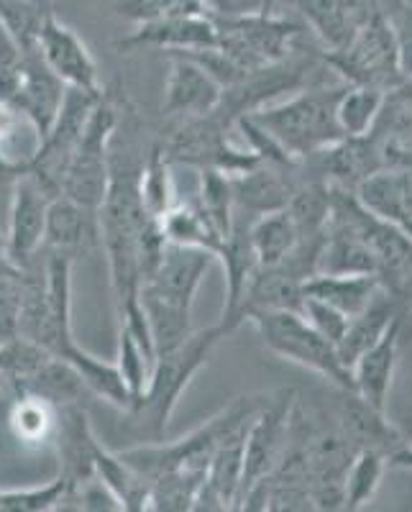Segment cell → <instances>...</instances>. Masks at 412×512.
Masks as SVG:
<instances>
[{
    "label": "cell",
    "mask_w": 412,
    "mask_h": 512,
    "mask_svg": "<svg viewBox=\"0 0 412 512\" xmlns=\"http://www.w3.org/2000/svg\"><path fill=\"white\" fill-rule=\"evenodd\" d=\"M223 338H226V333L221 331V326H213L208 331L192 333L175 351L157 356L146 390L126 410L136 441H164L169 418L175 413L182 392L187 390L192 377L205 367L210 351L221 344Z\"/></svg>",
    "instance_id": "1"
},
{
    "label": "cell",
    "mask_w": 412,
    "mask_h": 512,
    "mask_svg": "<svg viewBox=\"0 0 412 512\" xmlns=\"http://www.w3.org/2000/svg\"><path fill=\"white\" fill-rule=\"evenodd\" d=\"M346 85L349 82L313 85L285 103L256 108L249 118L256 126H262L292 159H305L346 136L336 116L338 98Z\"/></svg>",
    "instance_id": "2"
},
{
    "label": "cell",
    "mask_w": 412,
    "mask_h": 512,
    "mask_svg": "<svg viewBox=\"0 0 412 512\" xmlns=\"http://www.w3.org/2000/svg\"><path fill=\"white\" fill-rule=\"evenodd\" d=\"M118 128L116 100L108 93L98 100L90 113L85 131L75 146L70 167L64 172L62 195L85 210L98 213L105 200L108 180H111V141Z\"/></svg>",
    "instance_id": "3"
},
{
    "label": "cell",
    "mask_w": 412,
    "mask_h": 512,
    "mask_svg": "<svg viewBox=\"0 0 412 512\" xmlns=\"http://www.w3.org/2000/svg\"><path fill=\"white\" fill-rule=\"evenodd\" d=\"M251 323L272 354L320 374V377L336 384L338 390H354L351 369L341 361L336 346L328 338L320 336L302 313L279 310V313L256 315Z\"/></svg>",
    "instance_id": "4"
},
{
    "label": "cell",
    "mask_w": 412,
    "mask_h": 512,
    "mask_svg": "<svg viewBox=\"0 0 412 512\" xmlns=\"http://www.w3.org/2000/svg\"><path fill=\"white\" fill-rule=\"evenodd\" d=\"M64 90L67 85L44 64L39 49L18 52V57L0 62V103L13 113H24L34 123L39 141L57 118Z\"/></svg>",
    "instance_id": "5"
},
{
    "label": "cell",
    "mask_w": 412,
    "mask_h": 512,
    "mask_svg": "<svg viewBox=\"0 0 412 512\" xmlns=\"http://www.w3.org/2000/svg\"><path fill=\"white\" fill-rule=\"evenodd\" d=\"M323 57L328 67L349 85H369L389 93L407 82L402 77L395 36L387 18H372L351 36L346 47L338 52H325Z\"/></svg>",
    "instance_id": "6"
},
{
    "label": "cell",
    "mask_w": 412,
    "mask_h": 512,
    "mask_svg": "<svg viewBox=\"0 0 412 512\" xmlns=\"http://www.w3.org/2000/svg\"><path fill=\"white\" fill-rule=\"evenodd\" d=\"M295 405V392H279L269 395V402L259 410V415L251 423L246 433L244 448V479H241V492L251 487L259 479L269 477L274 466L285 454L287 436H290V415ZM238 492V497H241ZM238 502V500H236Z\"/></svg>",
    "instance_id": "7"
},
{
    "label": "cell",
    "mask_w": 412,
    "mask_h": 512,
    "mask_svg": "<svg viewBox=\"0 0 412 512\" xmlns=\"http://www.w3.org/2000/svg\"><path fill=\"white\" fill-rule=\"evenodd\" d=\"M36 49H39L44 64L67 88L88 90V93H100L103 90L100 88L98 64H95L90 49L85 47V41L70 26H64L54 16V11H49L44 21H41Z\"/></svg>",
    "instance_id": "8"
},
{
    "label": "cell",
    "mask_w": 412,
    "mask_h": 512,
    "mask_svg": "<svg viewBox=\"0 0 412 512\" xmlns=\"http://www.w3.org/2000/svg\"><path fill=\"white\" fill-rule=\"evenodd\" d=\"M218 44L215 21L203 13H177L141 21L134 34L116 41L121 54L141 52V49H164V52H187V49H208Z\"/></svg>",
    "instance_id": "9"
},
{
    "label": "cell",
    "mask_w": 412,
    "mask_h": 512,
    "mask_svg": "<svg viewBox=\"0 0 412 512\" xmlns=\"http://www.w3.org/2000/svg\"><path fill=\"white\" fill-rule=\"evenodd\" d=\"M236 200V210L249 218H259L264 213L287 208L290 195L295 192L297 182L302 180V162L274 164L259 162L256 167L228 175Z\"/></svg>",
    "instance_id": "10"
},
{
    "label": "cell",
    "mask_w": 412,
    "mask_h": 512,
    "mask_svg": "<svg viewBox=\"0 0 412 512\" xmlns=\"http://www.w3.org/2000/svg\"><path fill=\"white\" fill-rule=\"evenodd\" d=\"M52 192L41 187L29 172L21 175L16 192H13L11 216L6 228V256L16 264H26L34 259L44 246V226L47 210L52 203Z\"/></svg>",
    "instance_id": "11"
},
{
    "label": "cell",
    "mask_w": 412,
    "mask_h": 512,
    "mask_svg": "<svg viewBox=\"0 0 412 512\" xmlns=\"http://www.w3.org/2000/svg\"><path fill=\"white\" fill-rule=\"evenodd\" d=\"M223 85L185 54H169V75L164 85L162 113L167 118H203L218 108Z\"/></svg>",
    "instance_id": "12"
},
{
    "label": "cell",
    "mask_w": 412,
    "mask_h": 512,
    "mask_svg": "<svg viewBox=\"0 0 412 512\" xmlns=\"http://www.w3.org/2000/svg\"><path fill=\"white\" fill-rule=\"evenodd\" d=\"M302 285H305V280H302L300 274L292 272L290 267H285V264H277V267H256L244 295H241V303H238L236 313L228 320L226 333L231 336L241 323L254 320L256 315L279 313V310L302 313V300H305Z\"/></svg>",
    "instance_id": "13"
},
{
    "label": "cell",
    "mask_w": 412,
    "mask_h": 512,
    "mask_svg": "<svg viewBox=\"0 0 412 512\" xmlns=\"http://www.w3.org/2000/svg\"><path fill=\"white\" fill-rule=\"evenodd\" d=\"M52 438L59 454V477L67 487L95 477V454H98L100 441L93 433L88 410L82 408L80 402L59 405Z\"/></svg>",
    "instance_id": "14"
},
{
    "label": "cell",
    "mask_w": 412,
    "mask_h": 512,
    "mask_svg": "<svg viewBox=\"0 0 412 512\" xmlns=\"http://www.w3.org/2000/svg\"><path fill=\"white\" fill-rule=\"evenodd\" d=\"M336 425L356 451L359 448H377V451H382V454L392 459L397 451L407 446L400 431L387 420L384 410L369 405L354 390H341Z\"/></svg>",
    "instance_id": "15"
},
{
    "label": "cell",
    "mask_w": 412,
    "mask_h": 512,
    "mask_svg": "<svg viewBox=\"0 0 412 512\" xmlns=\"http://www.w3.org/2000/svg\"><path fill=\"white\" fill-rule=\"evenodd\" d=\"M215 259L218 256L213 251L200 249V246H182L167 241L157 269L151 272L144 285L154 287V290L167 297H175L180 303L192 305L195 295H198L200 282L208 274V269L213 267Z\"/></svg>",
    "instance_id": "16"
},
{
    "label": "cell",
    "mask_w": 412,
    "mask_h": 512,
    "mask_svg": "<svg viewBox=\"0 0 412 512\" xmlns=\"http://www.w3.org/2000/svg\"><path fill=\"white\" fill-rule=\"evenodd\" d=\"M400 341H402V318L397 315L389 323L387 331L379 336L374 346L364 351L351 367V377H354V392L364 397L369 405L377 410H387L389 387L395 379L397 356H400Z\"/></svg>",
    "instance_id": "17"
},
{
    "label": "cell",
    "mask_w": 412,
    "mask_h": 512,
    "mask_svg": "<svg viewBox=\"0 0 412 512\" xmlns=\"http://www.w3.org/2000/svg\"><path fill=\"white\" fill-rule=\"evenodd\" d=\"M95 244H100L98 213L85 210L82 205L72 203L70 198H64V195L52 198L41 249L57 251V254L75 259L80 251H90Z\"/></svg>",
    "instance_id": "18"
},
{
    "label": "cell",
    "mask_w": 412,
    "mask_h": 512,
    "mask_svg": "<svg viewBox=\"0 0 412 512\" xmlns=\"http://www.w3.org/2000/svg\"><path fill=\"white\" fill-rule=\"evenodd\" d=\"M249 223L251 218L236 210V221H233L231 233L223 239L221 249H218V259H221L223 267H226V285H228L226 308H223V318L221 323H218L223 333H226L228 320H231V315L236 313L238 303H241V295H244L246 285H249L251 274H254L256 267H259L256 251L254 246H251Z\"/></svg>",
    "instance_id": "19"
},
{
    "label": "cell",
    "mask_w": 412,
    "mask_h": 512,
    "mask_svg": "<svg viewBox=\"0 0 412 512\" xmlns=\"http://www.w3.org/2000/svg\"><path fill=\"white\" fill-rule=\"evenodd\" d=\"M400 315V300L397 295L387 290V287H379L377 295L369 300L361 313L351 315L349 318V326H346V333L343 338L338 341L336 351L341 356V361L346 367H354L356 359L364 354L369 346H374L379 341L384 331L389 328V323Z\"/></svg>",
    "instance_id": "20"
},
{
    "label": "cell",
    "mask_w": 412,
    "mask_h": 512,
    "mask_svg": "<svg viewBox=\"0 0 412 512\" xmlns=\"http://www.w3.org/2000/svg\"><path fill=\"white\" fill-rule=\"evenodd\" d=\"M139 303L146 320H149L157 356L175 351L177 346H182L192 336V305L162 295V292L149 285L139 287Z\"/></svg>",
    "instance_id": "21"
},
{
    "label": "cell",
    "mask_w": 412,
    "mask_h": 512,
    "mask_svg": "<svg viewBox=\"0 0 412 512\" xmlns=\"http://www.w3.org/2000/svg\"><path fill=\"white\" fill-rule=\"evenodd\" d=\"M382 287L377 274H313L305 280L302 292L320 303L333 305L336 310L351 315L361 313Z\"/></svg>",
    "instance_id": "22"
},
{
    "label": "cell",
    "mask_w": 412,
    "mask_h": 512,
    "mask_svg": "<svg viewBox=\"0 0 412 512\" xmlns=\"http://www.w3.org/2000/svg\"><path fill=\"white\" fill-rule=\"evenodd\" d=\"M320 274H377V256L351 228L328 221L318 254ZM315 272V274H318Z\"/></svg>",
    "instance_id": "23"
},
{
    "label": "cell",
    "mask_w": 412,
    "mask_h": 512,
    "mask_svg": "<svg viewBox=\"0 0 412 512\" xmlns=\"http://www.w3.org/2000/svg\"><path fill=\"white\" fill-rule=\"evenodd\" d=\"M285 210L290 213L292 223H295L297 239H323L328 218H331V185H325L323 180H315V177H308L302 172V180L297 182Z\"/></svg>",
    "instance_id": "24"
},
{
    "label": "cell",
    "mask_w": 412,
    "mask_h": 512,
    "mask_svg": "<svg viewBox=\"0 0 412 512\" xmlns=\"http://www.w3.org/2000/svg\"><path fill=\"white\" fill-rule=\"evenodd\" d=\"M95 477H100L108 484V489L121 502V510H149V479L141 477L134 466L126 464L118 454H111L103 443H100L98 454H95Z\"/></svg>",
    "instance_id": "25"
},
{
    "label": "cell",
    "mask_w": 412,
    "mask_h": 512,
    "mask_svg": "<svg viewBox=\"0 0 412 512\" xmlns=\"http://www.w3.org/2000/svg\"><path fill=\"white\" fill-rule=\"evenodd\" d=\"M159 223H162V231L169 244L200 246V249H208L218 256V249L223 244L221 233L215 231L213 223L208 221L198 200H190V203L175 200L172 208L159 218Z\"/></svg>",
    "instance_id": "26"
},
{
    "label": "cell",
    "mask_w": 412,
    "mask_h": 512,
    "mask_svg": "<svg viewBox=\"0 0 412 512\" xmlns=\"http://www.w3.org/2000/svg\"><path fill=\"white\" fill-rule=\"evenodd\" d=\"M251 246L256 251L259 267H277L295 251L297 231L292 223L290 213L285 208L264 213L259 218H251L249 223Z\"/></svg>",
    "instance_id": "27"
},
{
    "label": "cell",
    "mask_w": 412,
    "mask_h": 512,
    "mask_svg": "<svg viewBox=\"0 0 412 512\" xmlns=\"http://www.w3.org/2000/svg\"><path fill=\"white\" fill-rule=\"evenodd\" d=\"M354 195L366 210H372L374 216L395 223V226L405 228V231L410 228V213H407L405 200H402L395 169H379V172L369 175L366 180H361Z\"/></svg>",
    "instance_id": "28"
},
{
    "label": "cell",
    "mask_w": 412,
    "mask_h": 512,
    "mask_svg": "<svg viewBox=\"0 0 412 512\" xmlns=\"http://www.w3.org/2000/svg\"><path fill=\"white\" fill-rule=\"evenodd\" d=\"M169 167H172V162L164 154L162 141H154V146L146 154L144 164H141L139 175V198L146 210V216L162 218L177 200Z\"/></svg>",
    "instance_id": "29"
},
{
    "label": "cell",
    "mask_w": 412,
    "mask_h": 512,
    "mask_svg": "<svg viewBox=\"0 0 412 512\" xmlns=\"http://www.w3.org/2000/svg\"><path fill=\"white\" fill-rule=\"evenodd\" d=\"M384 90L369 85H346L338 98L336 116L346 136H366L377 123L384 105Z\"/></svg>",
    "instance_id": "30"
},
{
    "label": "cell",
    "mask_w": 412,
    "mask_h": 512,
    "mask_svg": "<svg viewBox=\"0 0 412 512\" xmlns=\"http://www.w3.org/2000/svg\"><path fill=\"white\" fill-rule=\"evenodd\" d=\"M387 464L389 456L377 448H359L356 451L349 472H346V507L343 510H361L372 502Z\"/></svg>",
    "instance_id": "31"
},
{
    "label": "cell",
    "mask_w": 412,
    "mask_h": 512,
    "mask_svg": "<svg viewBox=\"0 0 412 512\" xmlns=\"http://www.w3.org/2000/svg\"><path fill=\"white\" fill-rule=\"evenodd\" d=\"M57 408L34 395H18L8 413L13 436L24 443H44L54 436Z\"/></svg>",
    "instance_id": "32"
},
{
    "label": "cell",
    "mask_w": 412,
    "mask_h": 512,
    "mask_svg": "<svg viewBox=\"0 0 412 512\" xmlns=\"http://www.w3.org/2000/svg\"><path fill=\"white\" fill-rule=\"evenodd\" d=\"M195 200L208 216V221L213 223L215 231L221 233V239H226L236 221V200H233L228 175L218 169H200V190Z\"/></svg>",
    "instance_id": "33"
},
{
    "label": "cell",
    "mask_w": 412,
    "mask_h": 512,
    "mask_svg": "<svg viewBox=\"0 0 412 512\" xmlns=\"http://www.w3.org/2000/svg\"><path fill=\"white\" fill-rule=\"evenodd\" d=\"M24 305V269L13 259H0V341L18 336V318Z\"/></svg>",
    "instance_id": "34"
},
{
    "label": "cell",
    "mask_w": 412,
    "mask_h": 512,
    "mask_svg": "<svg viewBox=\"0 0 412 512\" xmlns=\"http://www.w3.org/2000/svg\"><path fill=\"white\" fill-rule=\"evenodd\" d=\"M116 369L121 374L123 384L131 392V400L141 395L146 390V384H149L151 369H154V361L144 354L139 344H136L131 333L128 331H118V356H116Z\"/></svg>",
    "instance_id": "35"
},
{
    "label": "cell",
    "mask_w": 412,
    "mask_h": 512,
    "mask_svg": "<svg viewBox=\"0 0 412 512\" xmlns=\"http://www.w3.org/2000/svg\"><path fill=\"white\" fill-rule=\"evenodd\" d=\"M64 479H52L44 487L31 489H8L0 492V512H49L57 510L59 500L64 495Z\"/></svg>",
    "instance_id": "36"
},
{
    "label": "cell",
    "mask_w": 412,
    "mask_h": 512,
    "mask_svg": "<svg viewBox=\"0 0 412 512\" xmlns=\"http://www.w3.org/2000/svg\"><path fill=\"white\" fill-rule=\"evenodd\" d=\"M302 315L308 320L310 326L320 333L323 338H328L333 346H338V341L346 333V326H349V315L336 310L333 305L320 303L315 297H305L302 300Z\"/></svg>",
    "instance_id": "37"
},
{
    "label": "cell",
    "mask_w": 412,
    "mask_h": 512,
    "mask_svg": "<svg viewBox=\"0 0 412 512\" xmlns=\"http://www.w3.org/2000/svg\"><path fill=\"white\" fill-rule=\"evenodd\" d=\"M387 24L389 29H392V36H395L402 77H405L407 82H412V6L402 3L400 8H395V11L387 16Z\"/></svg>",
    "instance_id": "38"
},
{
    "label": "cell",
    "mask_w": 412,
    "mask_h": 512,
    "mask_svg": "<svg viewBox=\"0 0 412 512\" xmlns=\"http://www.w3.org/2000/svg\"><path fill=\"white\" fill-rule=\"evenodd\" d=\"M205 11L213 18L269 16L277 11V0H208Z\"/></svg>",
    "instance_id": "39"
},
{
    "label": "cell",
    "mask_w": 412,
    "mask_h": 512,
    "mask_svg": "<svg viewBox=\"0 0 412 512\" xmlns=\"http://www.w3.org/2000/svg\"><path fill=\"white\" fill-rule=\"evenodd\" d=\"M24 172H26V162H11V159L0 157V236H6L13 192H16V185Z\"/></svg>",
    "instance_id": "40"
},
{
    "label": "cell",
    "mask_w": 412,
    "mask_h": 512,
    "mask_svg": "<svg viewBox=\"0 0 412 512\" xmlns=\"http://www.w3.org/2000/svg\"><path fill=\"white\" fill-rule=\"evenodd\" d=\"M397 172V182H400V190H402V200H405V208L410 213V221H412V167H400L395 169Z\"/></svg>",
    "instance_id": "41"
},
{
    "label": "cell",
    "mask_w": 412,
    "mask_h": 512,
    "mask_svg": "<svg viewBox=\"0 0 412 512\" xmlns=\"http://www.w3.org/2000/svg\"><path fill=\"white\" fill-rule=\"evenodd\" d=\"M13 126H16V113L0 103V141H6L13 134Z\"/></svg>",
    "instance_id": "42"
},
{
    "label": "cell",
    "mask_w": 412,
    "mask_h": 512,
    "mask_svg": "<svg viewBox=\"0 0 412 512\" xmlns=\"http://www.w3.org/2000/svg\"><path fill=\"white\" fill-rule=\"evenodd\" d=\"M366 3L372 6V11L377 13V16L387 18L389 13L395 11V8H400L402 3H405V0H366Z\"/></svg>",
    "instance_id": "43"
},
{
    "label": "cell",
    "mask_w": 412,
    "mask_h": 512,
    "mask_svg": "<svg viewBox=\"0 0 412 512\" xmlns=\"http://www.w3.org/2000/svg\"><path fill=\"white\" fill-rule=\"evenodd\" d=\"M151 0H121V3H118V13H121V16H128V18H134L136 21V16H139V11L144 6H149Z\"/></svg>",
    "instance_id": "44"
},
{
    "label": "cell",
    "mask_w": 412,
    "mask_h": 512,
    "mask_svg": "<svg viewBox=\"0 0 412 512\" xmlns=\"http://www.w3.org/2000/svg\"><path fill=\"white\" fill-rule=\"evenodd\" d=\"M41 3H44L47 8H52V0H41Z\"/></svg>",
    "instance_id": "45"
},
{
    "label": "cell",
    "mask_w": 412,
    "mask_h": 512,
    "mask_svg": "<svg viewBox=\"0 0 412 512\" xmlns=\"http://www.w3.org/2000/svg\"><path fill=\"white\" fill-rule=\"evenodd\" d=\"M407 233H410V236H412V221H410V228H407Z\"/></svg>",
    "instance_id": "46"
},
{
    "label": "cell",
    "mask_w": 412,
    "mask_h": 512,
    "mask_svg": "<svg viewBox=\"0 0 412 512\" xmlns=\"http://www.w3.org/2000/svg\"><path fill=\"white\" fill-rule=\"evenodd\" d=\"M405 3H407V6H412V0H405Z\"/></svg>",
    "instance_id": "47"
}]
</instances>
